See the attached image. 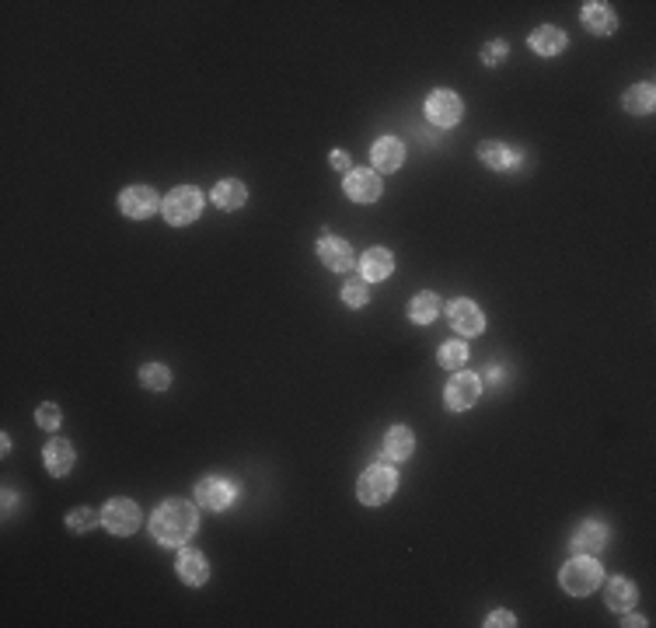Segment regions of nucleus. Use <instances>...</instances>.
<instances>
[{
	"instance_id": "obj_29",
	"label": "nucleus",
	"mask_w": 656,
	"mask_h": 628,
	"mask_svg": "<svg viewBox=\"0 0 656 628\" xmlns=\"http://www.w3.org/2000/svg\"><path fill=\"white\" fill-rule=\"evenodd\" d=\"M98 521H102V517H98L91 506H78V510H70V513H67V527H70V531H78V534H88L91 527H98Z\"/></svg>"
},
{
	"instance_id": "obj_27",
	"label": "nucleus",
	"mask_w": 656,
	"mask_h": 628,
	"mask_svg": "<svg viewBox=\"0 0 656 628\" xmlns=\"http://www.w3.org/2000/svg\"><path fill=\"white\" fill-rule=\"evenodd\" d=\"M437 360H440V366L444 370H465V364H468V346L465 342H444L440 346V353H437Z\"/></svg>"
},
{
	"instance_id": "obj_15",
	"label": "nucleus",
	"mask_w": 656,
	"mask_h": 628,
	"mask_svg": "<svg viewBox=\"0 0 656 628\" xmlns=\"http://www.w3.org/2000/svg\"><path fill=\"white\" fill-rule=\"evenodd\" d=\"M175 569H179V579H182L185 586H203V583L210 579V562H207V555L189 549V545H182V551H179Z\"/></svg>"
},
{
	"instance_id": "obj_19",
	"label": "nucleus",
	"mask_w": 656,
	"mask_h": 628,
	"mask_svg": "<svg viewBox=\"0 0 656 628\" xmlns=\"http://www.w3.org/2000/svg\"><path fill=\"white\" fill-rule=\"evenodd\" d=\"M607 549V527L601 521H583L573 531V551L577 555H597Z\"/></svg>"
},
{
	"instance_id": "obj_32",
	"label": "nucleus",
	"mask_w": 656,
	"mask_h": 628,
	"mask_svg": "<svg viewBox=\"0 0 656 628\" xmlns=\"http://www.w3.org/2000/svg\"><path fill=\"white\" fill-rule=\"evenodd\" d=\"M485 625L489 628H513L517 625V618H513V611H503V607H499V611H493V614L485 618Z\"/></svg>"
},
{
	"instance_id": "obj_18",
	"label": "nucleus",
	"mask_w": 656,
	"mask_h": 628,
	"mask_svg": "<svg viewBox=\"0 0 656 628\" xmlns=\"http://www.w3.org/2000/svg\"><path fill=\"white\" fill-rule=\"evenodd\" d=\"M412 450H416V433L409 426H392L381 440V457H388V461H409Z\"/></svg>"
},
{
	"instance_id": "obj_21",
	"label": "nucleus",
	"mask_w": 656,
	"mask_h": 628,
	"mask_svg": "<svg viewBox=\"0 0 656 628\" xmlns=\"http://www.w3.org/2000/svg\"><path fill=\"white\" fill-rule=\"evenodd\" d=\"M527 42H531V50L538 52V56H559V52L566 50V32L555 25H538L531 35H527Z\"/></svg>"
},
{
	"instance_id": "obj_8",
	"label": "nucleus",
	"mask_w": 656,
	"mask_h": 628,
	"mask_svg": "<svg viewBox=\"0 0 656 628\" xmlns=\"http://www.w3.org/2000/svg\"><path fill=\"white\" fill-rule=\"evenodd\" d=\"M447 318H450V328H454L457 336H465V339H475V336L485 332V314H482V308H478L475 300H468V297L450 300V304H447Z\"/></svg>"
},
{
	"instance_id": "obj_13",
	"label": "nucleus",
	"mask_w": 656,
	"mask_h": 628,
	"mask_svg": "<svg viewBox=\"0 0 656 628\" xmlns=\"http://www.w3.org/2000/svg\"><path fill=\"white\" fill-rule=\"evenodd\" d=\"M318 259L325 262L332 272H349L356 265V255H353V245L342 241L336 235H325L318 241Z\"/></svg>"
},
{
	"instance_id": "obj_33",
	"label": "nucleus",
	"mask_w": 656,
	"mask_h": 628,
	"mask_svg": "<svg viewBox=\"0 0 656 628\" xmlns=\"http://www.w3.org/2000/svg\"><path fill=\"white\" fill-rule=\"evenodd\" d=\"M332 164H336V168H339V171H346V175H349V171H353V164H349V157L342 154V151H336V154H332Z\"/></svg>"
},
{
	"instance_id": "obj_4",
	"label": "nucleus",
	"mask_w": 656,
	"mask_h": 628,
	"mask_svg": "<svg viewBox=\"0 0 656 628\" xmlns=\"http://www.w3.org/2000/svg\"><path fill=\"white\" fill-rule=\"evenodd\" d=\"M161 213H164V220H168L171 227H185V224H192V220L203 213V192H199L196 185H179V189H171V192L164 196Z\"/></svg>"
},
{
	"instance_id": "obj_31",
	"label": "nucleus",
	"mask_w": 656,
	"mask_h": 628,
	"mask_svg": "<svg viewBox=\"0 0 656 628\" xmlns=\"http://www.w3.org/2000/svg\"><path fill=\"white\" fill-rule=\"evenodd\" d=\"M506 52H510V46H506L503 39L485 42V46H482V63H485V67H499V63L506 60Z\"/></svg>"
},
{
	"instance_id": "obj_5",
	"label": "nucleus",
	"mask_w": 656,
	"mask_h": 628,
	"mask_svg": "<svg viewBox=\"0 0 656 628\" xmlns=\"http://www.w3.org/2000/svg\"><path fill=\"white\" fill-rule=\"evenodd\" d=\"M102 523H106L108 534H115V538H130L133 531L140 527V506L126 496L108 499L106 506H102Z\"/></svg>"
},
{
	"instance_id": "obj_34",
	"label": "nucleus",
	"mask_w": 656,
	"mask_h": 628,
	"mask_svg": "<svg viewBox=\"0 0 656 628\" xmlns=\"http://www.w3.org/2000/svg\"><path fill=\"white\" fill-rule=\"evenodd\" d=\"M622 625H635V628H642V625H650V622H646V618H642V614H629V618H625V622H622Z\"/></svg>"
},
{
	"instance_id": "obj_36",
	"label": "nucleus",
	"mask_w": 656,
	"mask_h": 628,
	"mask_svg": "<svg viewBox=\"0 0 656 628\" xmlns=\"http://www.w3.org/2000/svg\"><path fill=\"white\" fill-rule=\"evenodd\" d=\"M11 506H14V493H11V489H7V493H4V510H7V513H11Z\"/></svg>"
},
{
	"instance_id": "obj_24",
	"label": "nucleus",
	"mask_w": 656,
	"mask_h": 628,
	"mask_svg": "<svg viewBox=\"0 0 656 628\" xmlns=\"http://www.w3.org/2000/svg\"><path fill=\"white\" fill-rule=\"evenodd\" d=\"M622 105H625V112H632V115H650L656 108V88L650 80L632 84L629 91L622 95Z\"/></svg>"
},
{
	"instance_id": "obj_6",
	"label": "nucleus",
	"mask_w": 656,
	"mask_h": 628,
	"mask_svg": "<svg viewBox=\"0 0 656 628\" xmlns=\"http://www.w3.org/2000/svg\"><path fill=\"white\" fill-rule=\"evenodd\" d=\"M237 499V485L231 478H220V475H207L203 482H196V503L203 510H213V513H224L231 503Z\"/></svg>"
},
{
	"instance_id": "obj_11",
	"label": "nucleus",
	"mask_w": 656,
	"mask_h": 628,
	"mask_svg": "<svg viewBox=\"0 0 656 628\" xmlns=\"http://www.w3.org/2000/svg\"><path fill=\"white\" fill-rule=\"evenodd\" d=\"M478 161L493 171H517L524 164V151L521 147H510V143H499V140H482L478 143Z\"/></svg>"
},
{
	"instance_id": "obj_26",
	"label": "nucleus",
	"mask_w": 656,
	"mask_h": 628,
	"mask_svg": "<svg viewBox=\"0 0 656 628\" xmlns=\"http://www.w3.org/2000/svg\"><path fill=\"white\" fill-rule=\"evenodd\" d=\"M140 384L147 392H168L171 388V370L164 364H143L140 366Z\"/></svg>"
},
{
	"instance_id": "obj_17",
	"label": "nucleus",
	"mask_w": 656,
	"mask_h": 628,
	"mask_svg": "<svg viewBox=\"0 0 656 628\" xmlns=\"http://www.w3.org/2000/svg\"><path fill=\"white\" fill-rule=\"evenodd\" d=\"M583 25L590 35H614V28H618V14L611 11V4H601V0H590V4H583Z\"/></svg>"
},
{
	"instance_id": "obj_10",
	"label": "nucleus",
	"mask_w": 656,
	"mask_h": 628,
	"mask_svg": "<svg viewBox=\"0 0 656 628\" xmlns=\"http://www.w3.org/2000/svg\"><path fill=\"white\" fill-rule=\"evenodd\" d=\"M161 203H164V199H161L151 185H130V189L119 192V209H123L130 220H147V217H154L161 209Z\"/></svg>"
},
{
	"instance_id": "obj_16",
	"label": "nucleus",
	"mask_w": 656,
	"mask_h": 628,
	"mask_svg": "<svg viewBox=\"0 0 656 628\" xmlns=\"http://www.w3.org/2000/svg\"><path fill=\"white\" fill-rule=\"evenodd\" d=\"M370 161H374V171H384V175L398 171V168L405 164V147H402V140H394V136H381V140H374V147H370Z\"/></svg>"
},
{
	"instance_id": "obj_22",
	"label": "nucleus",
	"mask_w": 656,
	"mask_h": 628,
	"mask_svg": "<svg viewBox=\"0 0 656 628\" xmlns=\"http://www.w3.org/2000/svg\"><path fill=\"white\" fill-rule=\"evenodd\" d=\"M409 321H416V325H430V321H437L440 318V311H444V300L433 293V290H422V293H416L412 300H409Z\"/></svg>"
},
{
	"instance_id": "obj_3",
	"label": "nucleus",
	"mask_w": 656,
	"mask_h": 628,
	"mask_svg": "<svg viewBox=\"0 0 656 628\" xmlns=\"http://www.w3.org/2000/svg\"><path fill=\"white\" fill-rule=\"evenodd\" d=\"M394 489H398V471L381 461V465H370V468L360 475V482H356V499H360L364 506H384V503L394 496Z\"/></svg>"
},
{
	"instance_id": "obj_14",
	"label": "nucleus",
	"mask_w": 656,
	"mask_h": 628,
	"mask_svg": "<svg viewBox=\"0 0 656 628\" xmlns=\"http://www.w3.org/2000/svg\"><path fill=\"white\" fill-rule=\"evenodd\" d=\"M74 461H78L74 444L63 440V437H56V440H50V444L42 447V465H46V471H50L53 478H67V475L74 471Z\"/></svg>"
},
{
	"instance_id": "obj_2",
	"label": "nucleus",
	"mask_w": 656,
	"mask_h": 628,
	"mask_svg": "<svg viewBox=\"0 0 656 628\" xmlns=\"http://www.w3.org/2000/svg\"><path fill=\"white\" fill-rule=\"evenodd\" d=\"M559 583H562V590H566L569 597H587V594H594V590L604 583L601 562H597L594 555H573V559L562 566Z\"/></svg>"
},
{
	"instance_id": "obj_1",
	"label": "nucleus",
	"mask_w": 656,
	"mask_h": 628,
	"mask_svg": "<svg viewBox=\"0 0 656 628\" xmlns=\"http://www.w3.org/2000/svg\"><path fill=\"white\" fill-rule=\"evenodd\" d=\"M199 527V510L189 499H164L151 513V538L161 549H182Z\"/></svg>"
},
{
	"instance_id": "obj_23",
	"label": "nucleus",
	"mask_w": 656,
	"mask_h": 628,
	"mask_svg": "<svg viewBox=\"0 0 656 628\" xmlns=\"http://www.w3.org/2000/svg\"><path fill=\"white\" fill-rule=\"evenodd\" d=\"M639 601V590L629 576H611L607 579V607L611 611H632Z\"/></svg>"
},
{
	"instance_id": "obj_28",
	"label": "nucleus",
	"mask_w": 656,
	"mask_h": 628,
	"mask_svg": "<svg viewBox=\"0 0 656 628\" xmlns=\"http://www.w3.org/2000/svg\"><path fill=\"white\" fill-rule=\"evenodd\" d=\"M367 300H370V283L364 276L342 283V304H346V308H364Z\"/></svg>"
},
{
	"instance_id": "obj_7",
	"label": "nucleus",
	"mask_w": 656,
	"mask_h": 628,
	"mask_svg": "<svg viewBox=\"0 0 656 628\" xmlns=\"http://www.w3.org/2000/svg\"><path fill=\"white\" fill-rule=\"evenodd\" d=\"M482 398V381L475 377V374H465V370H457L450 381H447L444 388V405L450 412H468L475 402Z\"/></svg>"
},
{
	"instance_id": "obj_20",
	"label": "nucleus",
	"mask_w": 656,
	"mask_h": 628,
	"mask_svg": "<svg viewBox=\"0 0 656 628\" xmlns=\"http://www.w3.org/2000/svg\"><path fill=\"white\" fill-rule=\"evenodd\" d=\"M394 272V255L388 248H367L364 259H360V276L367 283H381Z\"/></svg>"
},
{
	"instance_id": "obj_30",
	"label": "nucleus",
	"mask_w": 656,
	"mask_h": 628,
	"mask_svg": "<svg viewBox=\"0 0 656 628\" xmlns=\"http://www.w3.org/2000/svg\"><path fill=\"white\" fill-rule=\"evenodd\" d=\"M35 422H39V426H42L46 433L60 429V422H63V412H60V405H53V402L39 405V409H35Z\"/></svg>"
},
{
	"instance_id": "obj_12",
	"label": "nucleus",
	"mask_w": 656,
	"mask_h": 628,
	"mask_svg": "<svg viewBox=\"0 0 656 628\" xmlns=\"http://www.w3.org/2000/svg\"><path fill=\"white\" fill-rule=\"evenodd\" d=\"M346 196L353 199V203H360V207H370V203H377V196H381V175L377 171H370V168H353L349 175H346Z\"/></svg>"
},
{
	"instance_id": "obj_25",
	"label": "nucleus",
	"mask_w": 656,
	"mask_h": 628,
	"mask_svg": "<svg viewBox=\"0 0 656 628\" xmlns=\"http://www.w3.org/2000/svg\"><path fill=\"white\" fill-rule=\"evenodd\" d=\"M210 199L220 209H241L248 203V189H245V182H237V179H224V182L213 185Z\"/></svg>"
},
{
	"instance_id": "obj_9",
	"label": "nucleus",
	"mask_w": 656,
	"mask_h": 628,
	"mask_svg": "<svg viewBox=\"0 0 656 628\" xmlns=\"http://www.w3.org/2000/svg\"><path fill=\"white\" fill-rule=\"evenodd\" d=\"M461 112H465V102H461L454 91H447V88H437V91L426 98V119H430L433 126H440V130L457 126Z\"/></svg>"
},
{
	"instance_id": "obj_35",
	"label": "nucleus",
	"mask_w": 656,
	"mask_h": 628,
	"mask_svg": "<svg viewBox=\"0 0 656 628\" xmlns=\"http://www.w3.org/2000/svg\"><path fill=\"white\" fill-rule=\"evenodd\" d=\"M499 377H503V370H499V366H489V370H485V381H493V384H496Z\"/></svg>"
}]
</instances>
